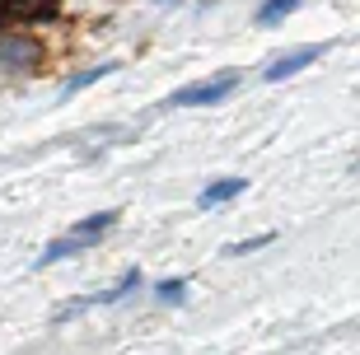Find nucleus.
Masks as SVG:
<instances>
[{
	"label": "nucleus",
	"instance_id": "nucleus-8",
	"mask_svg": "<svg viewBox=\"0 0 360 355\" xmlns=\"http://www.w3.org/2000/svg\"><path fill=\"white\" fill-rule=\"evenodd\" d=\"M295 5H300V0H267V5L257 10V24H276V19L295 14Z\"/></svg>",
	"mask_w": 360,
	"mask_h": 355
},
{
	"label": "nucleus",
	"instance_id": "nucleus-10",
	"mask_svg": "<svg viewBox=\"0 0 360 355\" xmlns=\"http://www.w3.org/2000/svg\"><path fill=\"white\" fill-rule=\"evenodd\" d=\"M112 70H117V66H94V70H84V75H75V79H70V84H66V89H84V84H94V79L112 75Z\"/></svg>",
	"mask_w": 360,
	"mask_h": 355
},
{
	"label": "nucleus",
	"instance_id": "nucleus-9",
	"mask_svg": "<svg viewBox=\"0 0 360 355\" xmlns=\"http://www.w3.org/2000/svg\"><path fill=\"white\" fill-rule=\"evenodd\" d=\"M155 299L160 304H183L187 299V280H164V285L155 290Z\"/></svg>",
	"mask_w": 360,
	"mask_h": 355
},
{
	"label": "nucleus",
	"instance_id": "nucleus-2",
	"mask_svg": "<svg viewBox=\"0 0 360 355\" xmlns=\"http://www.w3.org/2000/svg\"><path fill=\"white\" fill-rule=\"evenodd\" d=\"M234 84H239V75L225 70V75H215V79H197V84L178 89L169 103H174V108H206V103H220L225 93H234Z\"/></svg>",
	"mask_w": 360,
	"mask_h": 355
},
{
	"label": "nucleus",
	"instance_id": "nucleus-6",
	"mask_svg": "<svg viewBox=\"0 0 360 355\" xmlns=\"http://www.w3.org/2000/svg\"><path fill=\"white\" fill-rule=\"evenodd\" d=\"M243 187H248L243 178H220V183H211V187H206V192L197 197V206H201V211H211V206H225V201L239 197Z\"/></svg>",
	"mask_w": 360,
	"mask_h": 355
},
{
	"label": "nucleus",
	"instance_id": "nucleus-7",
	"mask_svg": "<svg viewBox=\"0 0 360 355\" xmlns=\"http://www.w3.org/2000/svg\"><path fill=\"white\" fill-rule=\"evenodd\" d=\"M141 285V266H131V271H122V280L112 290H103V295H98V304H117L122 295H127V290H136Z\"/></svg>",
	"mask_w": 360,
	"mask_h": 355
},
{
	"label": "nucleus",
	"instance_id": "nucleus-3",
	"mask_svg": "<svg viewBox=\"0 0 360 355\" xmlns=\"http://www.w3.org/2000/svg\"><path fill=\"white\" fill-rule=\"evenodd\" d=\"M56 14V0H0V24H28Z\"/></svg>",
	"mask_w": 360,
	"mask_h": 355
},
{
	"label": "nucleus",
	"instance_id": "nucleus-4",
	"mask_svg": "<svg viewBox=\"0 0 360 355\" xmlns=\"http://www.w3.org/2000/svg\"><path fill=\"white\" fill-rule=\"evenodd\" d=\"M319 56H323V47H319V42H309V47H295V52L276 56V61H271V66L262 70V75H267V79H285V75H295L300 66H309V61H319Z\"/></svg>",
	"mask_w": 360,
	"mask_h": 355
},
{
	"label": "nucleus",
	"instance_id": "nucleus-1",
	"mask_svg": "<svg viewBox=\"0 0 360 355\" xmlns=\"http://www.w3.org/2000/svg\"><path fill=\"white\" fill-rule=\"evenodd\" d=\"M112 224H117V215H112V211H98V215H89V220H84V224H75V229H70L66 238H56V243H47V252H42L38 262H42V266H52L56 257L84 252L89 243H98V238H103L108 229H112Z\"/></svg>",
	"mask_w": 360,
	"mask_h": 355
},
{
	"label": "nucleus",
	"instance_id": "nucleus-11",
	"mask_svg": "<svg viewBox=\"0 0 360 355\" xmlns=\"http://www.w3.org/2000/svg\"><path fill=\"white\" fill-rule=\"evenodd\" d=\"M262 243H271V234H262V238H248V243H229L225 252H253V248H262Z\"/></svg>",
	"mask_w": 360,
	"mask_h": 355
},
{
	"label": "nucleus",
	"instance_id": "nucleus-5",
	"mask_svg": "<svg viewBox=\"0 0 360 355\" xmlns=\"http://www.w3.org/2000/svg\"><path fill=\"white\" fill-rule=\"evenodd\" d=\"M38 42L28 38H5L0 42V66H38Z\"/></svg>",
	"mask_w": 360,
	"mask_h": 355
}]
</instances>
